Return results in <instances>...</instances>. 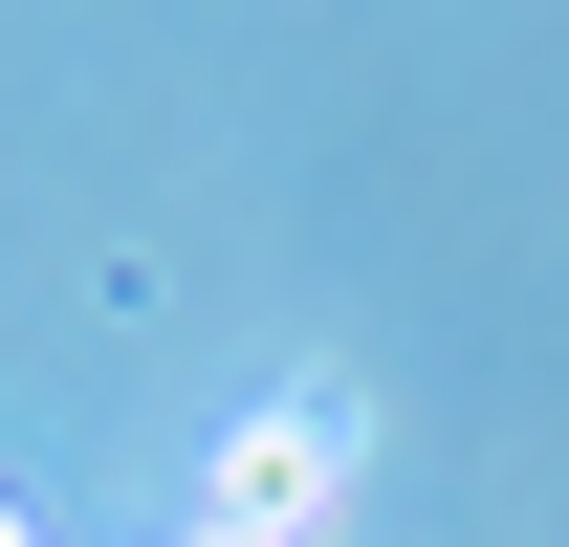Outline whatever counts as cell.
I'll list each match as a JSON object with an SVG mask.
<instances>
[{
	"instance_id": "1",
	"label": "cell",
	"mask_w": 569,
	"mask_h": 547,
	"mask_svg": "<svg viewBox=\"0 0 569 547\" xmlns=\"http://www.w3.org/2000/svg\"><path fill=\"white\" fill-rule=\"evenodd\" d=\"M329 504H351V395H284V416H241V438H219L198 547H307Z\"/></svg>"
},
{
	"instance_id": "2",
	"label": "cell",
	"mask_w": 569,
	"mask_h": 547,
	"mask_svg": "<svg viewBox=\"0 0 569 547\" xmlns=\"http://www.w3.org/2000/svg\"><path fill=\"white\" fill-rule=\"evenodd\" d=\"M0 547H44V526H22V504H0Z\"/></svg>"
}]
</instances>
